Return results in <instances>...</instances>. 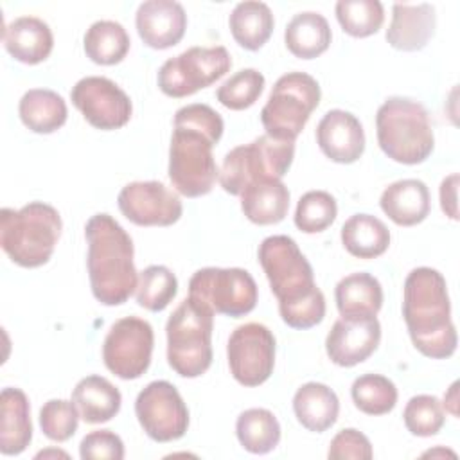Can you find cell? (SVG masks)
<instances>
[{
	"instance_id": "9",
	"label": "cell",
	"mask_w": 460,
	"mask_h": 460,
	"mask_svg": "<svg viewBox=\"0 0 460 460\" xmlns=\"http://www.w3.org/2000/svg\"><path fill=\"white\" fill-rule=\"evenodd\" d=\"M320 84L313 75L305 72L280 75L261 110V122L266 135L277 140L295 142L320 104Z\"/></svg>"
},
{
	"instance_id": "27",
	"label": "cell",
	"mask_w": 460,
	"mask_h": 460,
	"mask_svg": "<svg viewBox=\"0 0 460 460\" xmlns=\"http://www.w3.org/2000/svg\"><path fill=\"white\" fill-rule=\"evenodd\" d=\"M18 113L23 126L40 135L58 131L68 117L66 102L63 97L49 88L27 90L20 99Z\"/></svg>"
},
{
	"instance_id": "21",
	"label": "cell",
	"mask_w": 460,
	"mask_h": 460,
	"mask_svg": "<svg viewBox=\"0 0 460 460\" xmlns=\"http://www.w3.org/2000/svg\"><path fill=\"white\" fill-rule=\"evenodd\" d=\"M2 41L5 50L20 63L38 65L54 49V36L47 22L36 16H20L5 25Z\"/></svg>"
},
{
	"instance_id": "1",
	"label": "cell",
	"mask_w": 460,
	"mask_h": 460,
	"mask_svg": "<svg viewBox=\"0 0 460 460\" xmlns=\"http://www.w3.org/2000/svg\"><path fill=\"white\" fill-rule=\"evenodd\" d=\"M225 122L208 104L194 102L174 113V129L169 146V180L187 198L208 194L219 169L212 147L221 140Z\"/></svg>"
},
{
	"instance_id": "15",
	"label": "cell",
	"mask_w": 460,
	"mask_h": 460,
	"mask_svg": "<svg viewBox=\"0 0 460 460\" xmlns=\"http://www.w3.org/2000/svg\"><path fill=\"white\" fill-rule=\"evenodd\" d=\"M70 99L86 122L102 131L126 126L133 113V104L128 93L102 75H86L79 79L72 86Z\"/></svg>"
},
{
	"instance_id": "26",
	"label": "cell",
	"mask_w": 460,
	"mask_h": 460,
	"mask_svg": "<svg viewBox=\"0 0 460 460\" xmlns=\"http://www.w3.org/2000/svg\"><path fill=\"white\" fill-rule=\"evenodd\" d=\"M72 401L88 424L111 420L122 404L119 388L102 376H86L72 390Z\"/></svg>"
},
{
	"instance_id": "23",
	"label": "cell",
	"mask_w": 460,
	"mask_h": 460,
	"mask_svg": "<svg viewBox=\"0 0 460 460\" xmlns=\"http://www.w3.org/2000/svg\"><path fill=\"white\" fill-rule=\"evenodd\" d=\"M0 451L5 456L23 453L32 440L31 404L23 390L7 386L0 394Z\"/></svg>"
},
{
	"instance_id": "18",
	"label": "cell",
	"mask_w": 460,
	"mask_h": 460,
	"mask_svg": "<svg viewBox=\"0 0 460 460\" xmlns=\"http://www.w3.org/2000/svg\"><path fill=\"white\" fill-rule=\"evenodd\" d=\"M135 25L140 40L156 50L180 43L187 29V14L174 0H147L137 9Z\"/></svg>"
},
{
	"instance_id": "12",
	"label": "cell",
	"mask_w": 460,
	"mask_h": 460,
	"mask_svg": "<svg viewBox=\"0 0 460 460\" xmlns=\"http://www.w3.org/2000/svg\"><path fill=\"white\" fill-rule=\"evenodd\" d=\"M153 345L151 323L138 316H124L110 327L102 341L104 365L120 379H138L151 365Z\"/></svg>"
},
{
	"instance_id": "20",
	"label": "cell",
	"mask_w": 460,
	"mask_h": 460,
	"mask_svg": "<svg viewBox=\"0 0 460 460\" xmlns=\"http://www.w3.org/2000/svg\"><path fill=\"white\" fill-rule=\"evenodd\" d=\"M437 14L431 4H394L386 41L402 52H415L435 34Z\"/></svg>"
},
{
	"instance_id": "4",
	"label": "cell",
	"mask_w": 460,
	"mask_h": 460,
	"mask_svg": "<svg viewBox=\"0 0 460 460\" xmlns=\"http://www.w3.org/2000/svg\"><path fill=\"white\" fill-rule=\"evenodd\" d=\"M88 241V277L92 293L104 305H120L135 293L138 275L129 234L110 216L95 214L84 225Z\"/></svg>"
},
{
	"instance_id": "19",
	"label": "cell",
	"mask_w": 460,
	"mask_h": 460,
	"mask_svg": "<svg viewBox=\"0 0 460 460\" xmlns=\"http://www.w3.org/2000/svg\"><path fill=\"white\" fill-rule=\"evenodd\" d=\"M316 142L329 160L352 164L365 151V131L350 111L329 110L316 126Z\"/></svg>"
},
{
	"instance_id": "24",
	"label": "cell",
	"mask_w": 460,
	"mask_h": 460,
	"mask_svg": "<svg viewBox=\"0 0 460 460\" xmlns=\"http://www.w3.org/2000/svg\"><path fill=\"white\" fill-rule=\"evenodd\" d=\"M296 420L309 431L323 433L338 420L340 401L332 388L323 383H305L293 395Z\"/></svg>"
},
{
	"instance_id": "42",
	"label": "cell",
	"mask_w": 460,
	"mask_h": 460,
	"mask_svg": "<svg viewBox=\"0 0 460 460\" xmlns=\"http://www.w3.org/2000/svg\"><path fill=\"white\" fill-rule=\"evenodd\" d=\"M327 456L332 460H343V458L370 460L374 456V451L367 435H363L354 428H345L332 437Z\"/></svg>"
},
{
	"instance_id": "32",
	"label": "cell",
	"mask_w": 460,
	"mask_h": 460,
	"mask_svg": "<svg viewBox=\"0 0 460 460\" xmlns=\"http://www.w3.org/2000/svg\"><path fill=\"white\" fill-rule=\"evenodd\" d=\"M129 34L113 20L93 22L83 38L86 56L97 65H117L129 50Z\"/></svg>"
},
{
	"instance_id": "6",
	"label": "cell",
	"mask_w": 460,
	"mask_h": 460,
	"mask_svg": "<svg viewBox=\"0 0 460 460\" xmlns=\"http://www.w3.org/2000/svg\"><path fill=\"white\" fill-rule=\"evenodd\" d=\"M381 151L404 165L422 164L435 147V135L426 108L408 97H388L376 113Z\"/></svg>"
},
{
	"instance_id": "3",
	"label": "cell",
	"mask_w": 460,
	"mask_h": 460,
	"mask_svg": "<svg viewBox=\"0 0 460 460\" xmlns=\"http://www.w3.org/2000/svg\"><path fill=\"white\" fill-rule=\"evenodd\" d=\"M402 316L415 349L446 359L456 350V329L451 320L447 284L440 271L420 266L408 273L402 286Z\"/></svg>"
},
{
	"instance_id": "2",
	"label": "cell",
	"mask_w": 460,
	"mask_h": 460,
	"mask_svg": "<svg viewBox=\"0 0 460 460\" xmlns=\"http://www.w3.org/2000/svg\"><path fill=\"white\" fill-rule=\"evenodd\" d=\"M257 255L271 293L279 300L282 322L293 329L318 325L325 316V296L295 239L270 235L259 244Z\"/></svg>"
},
{
	"instance_id": "43",
	"label": "cell",
	"mask_w": 460,
	"mask_h": 460,
	"mask_svg": "<svg viewBox=\"0 0 460 460\" xmlns=\"http://www.w3.org/2000/svg\"><path fill=\"white\" fill-rule=\"evenodd\" d=\"M456 187H458V174L453 172L440 183V207L446 216L451 219H458V207H456Z\"/></svg>"
},
{
	"instance_id": "17",
	"label": "cell",
	"mask_w": 460,
	"mask_h": 460,
	"mask_svg": "<svg viewBox=\"0 0 460 460\" xmlns=\"http://www.w3.org/2000/svg\"><path fill=\"white\" fill-rule=\"evenodd\" d=\"M381 341V323L376 316H341L327 338L325 350L338 367H354L368 359Z\"/></svg>"
},
{
	"instance_id": "36",
	"label": "cell",
	"mask_w": 460,
	"mask_h": 460,
	"mask_svg": "<svg viewBox=\"0 0 460 460\" xmlns=\"http://www.w3.org/2000/svg\"><path fill=\"white\" fill-rule=\"evenodd\" d=\"M334 11L343 32L352 38L372 36L385 22V9L379 0H340Z\"/></svg>"
},
{
	"instance_id": "31",
	"label": "cell",
	"mask_w": 460,
	"mask_h": 460,
	"mask_svg": "<svg viewBox=\"0 0 460 460\" xmlns=\"http://www.w3.org/2000/svg\"><path fill=\"white\" fill-rule=\"evenodd\" d=\"M343 248L358 259H376L390 246V230L370 214H354L341 226Z\"/></svg>"
},
{
	"instance_id": "39",
	"label": "cell",
	"mask_w": 460,
	"mask_h": 460,
	"mask_svg": "<svg viewBox=\"0 0 460 460\" xmlns=\"http://www.w3.org/2000/svg\"><path fill=\"white\" fill-rule=\"evenodd\" d=\"M402 420L406 429L415 437L437 435L446 420L444 406L435 395H413L404 406Z\"/></svg>"
},
{
	"instance_id": "41",
	"label": "cell",
	"mask_w": 460,
	"mask_h": 460,
	"mask_svg": "<svg viewBox=\"0 0 460 460\" xmlns=\"http://www.w3.org/2000/svg\"><path fill=\"white\" fill-rule=\"evenodd\" d=\"M79 456L83 460H122L124 442L110 429H95L83 437L79 444Z\"/></svg>"
},
{
	"instance_id": "11",
	"label": "cell",
	"mask_w": 460,
	"mask_h": 460,
	"mask_svg": "<svg viewBox=\"0 0 460 460\" xmlns=\"http://www.w3.org/2000/svg\"><path fill=\"white\" fill-rule=\"evenodd\" d=\"M232 66V58L223 45L190 47L169 58L158 70V88L174 99L196 93L221 79Z\"/></svg>"
},
{
	"instance_id": "10",
	"label": "cell",
	"mask_w": 460,
	"mask_h": 460,
	"mask_svg": "<svg viewBox=\"0 0 460 460\" xmlns=\"http://www.w3.org/2000/svg\"><path fill=\"white\" fill-rule=\"evenodd\" d=\"M189 296L207 305L214 314L232 318L252 313L259 289L250 271L243 268H201L189 280Z\"/></svg>"
},
{
	"instance_id": "37",
	"label": "cell",
	"mask_w": 460,
	"mask_h": 460,
	"mask_svg": "<svg viewBox=\"0 0 460 460\" xmlns=\"http://www.w3.org/2000/svg\"><path fill=\"white\" fill-rule=\"evenodd\" d=\"M338 214L336 199L325 190H309L300 196L295 210V226L304 234H318L329 228Z\"/></svg>"
},
{
	"instance_id": "14",
	"label": "cell",
	"mask_w": 460,
	"mask_h": 460,
	"mask_svg": "<svg viewBox=\"0 0 460 460\" xmlns=\"http://www.w3.org/2000/svg\"><path fill=\"white\" fill-rule=\"evenodd\" d=\"M226 359L234 379L243 386H259L270 379L275 367V336L259 323L235 327L228 338Z\"/></svg>"
},
{
	"instance_id": "5",
	"label": "cell",
	"mask_w": 460,
	"mask_h": 460,
	"mask_svg": "<svg viewBox=\"0 0 460 460\" xmlns=\"http://www.w3.org/2000/svg\"><path fill=\"white\" fill-rule=\"evenodd\" d=\"M59 212L43 201H31L22 208L0 210V246L22 268H40L54 253L61 235Z\"/></svg>"
},
{
	"instance_id": "7",
	"label": "cell",
	"mask_w": 460,
	"mask_h": 460,
	"mask_svg": "<svg viewBox=\"0 0 460 460\" xmlns=\"http://www.w3.org/2000/svg\"><path fill=\"white\" fill-rule=\"evenodd\" d=\"M214 313L194 298H185L169 316L167 363L181 377H199L212 365Z\"/></svg>"
},
{
	"instance_id": "35",
	"label": "cell",
	"mask_w": 460,
	"mask_h": 460,
	"mask_svg": "<svg viewBox=\"0 0 460 460\" xmlns=\"http://www.w3.org/2000/svg\"><path fill=\"white\" fill-rule=\"evenodd\" d=\"M178 293L176 275L162 264H151L138 275L137 304L151 313L164 311Z\"/></svg>"
},
{
	"instance_id": "13",
	"label": "cell",
	"mask_w": 460,
	"mask_h": 460,
	"mask_svg": "<svg viewBox=\"0 0 460 460\" xmlns=\"http://www.w3.org/2000/svg\"><path fill=\"white\" fill-rule=\"evenodd\" d=\"M135 415L144 433L155 442L181 438L189 428V410L178 388L169 381H151L135 401Z\"/></svg>"
},
{
	"instance_id": "45",
	"label": "cell",
	"mask_w": 460,
	"mask_h": 460,
	"mask_svg": "<svg viewBox=\"0 0 460 460\" xmlns=\"http://www.w3.org/2000/svg\"><path fill=\"white\" fill-rule=\"evenodd\" d=\"M47 455H59V456H65V458L68 456V455H66V453H63V451H41V453H38V455H36V458H40V456H47Z\"/></svg>"
},
{
	"instance_id": "44",
	"label": "cell",
	"mask_w": 460,
	"mask_h": 460,
	"mask_svg": "<svg viewBox=\"0 0 460 460\" xmlns=\"http://www.w3.org/2000/svg\"><path fill=\"white\" fill-rule=\"evenodd\" d=\"M456 388H458V383H453L449 392L444 395V406L456 417L458 415V410H456V404H458V397H456Z\"/></svg>"
},
{
	"instance_id": "25",
	"label": "cell",
	"mask_w": 460,
	"mask_h": 460,
	"mask_svg": "<svg viewBox=\"0 0 460 460\" xmlns=\"http://www.w3.org/2000/svg\"><path fill=\"white\" fill-rule=\"evenodd\" d=\"M289 190L282 180L250 183L241 192V210L255 225H277L288 216Z\"/></svg>"
},
{
	"instance_id": "16",
	"label": "cell",
	"mask_w": 460,
	"mask_h": 460,
	"mask_svg": "<svg viewBox=\"0 0 460 460\" xmlns=\"http://www.w3.org/2000/svg\"><path fill=\"white\" fill-rule=\"evenodd\" d=\"M119 210L138 226H169L183 212L181 199L162 181H131L117 196Z\"/></svg>"
},
{
	"instance_id": "29",
	"label": "cell",
	"mask_w": 460,
	"mask_h": 460,
	"mask_svg": "<svg viewBox=\"0 0 460 460\" xmlns=\"http://www.w3.org/2000/svg\"><path fill=\"white\" fill-rule=\"evenodd\" d=\"M332 34L329 22L314 11L295 14L284 31L288 50L300 59H313L323 54L331 45Z\"/></svg>"
},
{
	"instance_id": "8",
	"label": "cell",
	"mask_w": 460,
	"mask_h": 460,
	"mask_svg": "<svg viewBox=\"0 0 460 460\" xmlns=\"http://www.w3.org/2000/svg\"><path fill=\"white\" fill-rule=\"evenodd\" d=\"M295 156V142L277 140L270 135H261L250 144L230 149L219 169V185L232 196L255 181L282 180L291 167Z\"/></svg>"
},
{
	"instance_id": "40",
	"label": "cell",
	"mask_w": 460,
	"mask_h": 460,
	"mask_svg": "<svg viewBox=\"0 0 460 460\" xmlns=\"http://www.w3.org/2000/svg\"><path fill=\"white\" fill-rule=\"evenodd\" d=\"M79 410L74 401L50 399L40 410V428L54 442H65L77 431Z\"/></svg>"
},
{
	"instance_id": "38",
	"label": "cell",
	"mask_w": 460,
	"mask_h": 460,
	"mask_svg": "<svg viewBox=\"0 0 460 460\" xmlns=\"http://www.w3.org/2000/svg\"><path fill=\"white\" fill-rule=\"evenodd\" d=\"M264 75L255 68H243L230 75L216 92L217 101L234 111L246 110L255 104L264 90Z\"/></svg>"
},
{
	"instance_id": "33",
	"label": "cell",
	"mask_w": 460,
	"mask_h": 460,
	"mask_svg": "<svg viewBox=\"0 0 460 460\" xmlns=\"http://www.w3.org/2000/svg\"><path fill=\"white\" fill-rule=\"evenodd\" d=\"M239 444L253 455H266L280 442V424L266 408L244 410L235 422Z\"/></svg>"
},
{
	"instance_id": "22",
	"label": "cell",
	"mask_w": 460,
	"mask_h": 460,
	"mask_svg": "<svg viewBox=\"0 0 460 460\" xmlns=\"http://www.w3.org/2000/svg\"><path fill=\"white\" fill-rule=\"evenodd\" d=\"M379 207L395 225L413 226L428 217L431 210V198L424 181L406 178L390 183L383 190Z\"/></svg>"
},
{
	"instance_id": "30",
	"label": "cell",
	"mask_w": 460,
	"mask_h": 460,
	"mask_svg": "<svg viewBox=\"0 0 460 460\" xmlns=\"http://www.w3.org/2000/svg\"><path fill=\"white\" fill-rule=\"evenodd\" d=\"M230 32L243 49L259 50L271 36L275 20L271 9L264 2H239L228 18Z\"/></svg>"
},
{
	"instance_id": "28",
	"label": "cell",
	"mask_w": 460,
	"mask_h": 460,
	"mask_svg": "<svg viewBox=\"0 0 460 460\" xmlns=\"http://www.w3.org/2000/svg\"><path fill=\"white\" fill-rule=\"evenodd\" d=\"M334 298L341 316H376L383 305V288L374 275L358 271L336 284Z\"/></svg>"
},
{
	"instance_id": "34",
	"label": "cell",
	"mask_w": 460,
	"mask_h": 460,
	"mask_svg": "<svg viewBox=\"0 0 460 460\" xmlns=\"http://www.w3.org/2000/svg\"><path fill=\"white\" fill-rule=\"evenodd\" d=\"M354 406L367 415L390 413L397 404V388L381 374H363L350 386Z\"/></svg>"
}]
</instances>
